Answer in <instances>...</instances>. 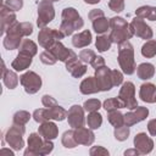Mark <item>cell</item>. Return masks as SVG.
Instances as JSON below:
<instances>
[{
    "mask_svg": "<svg viewBox=\"0 0 156 156\" xmlns=\"http://www.w3.org/2000/svg\"><path fill=\"white\" fill-rule=\"evenodd\" d=\"M40 61H41L44 65L51 66V65H55V63H56L57 58H56L49 50H45V51H43V52L40 54Z\"/></svg>",
    "mask_w": 156,
    "mask_h": 156,
    "instance_id": "cell-41",
    "label": "cell"
},
{
    "mask_svg": "<svg viewBox=\"0 0 156 156\" xmlns=\"http://www.w3.org/2000/svg\"><path fill=\"white\" fill-rule=\"evenodd\" d=\"M149 115V110L147 107H144V106H138L136 108H134L133 111L130 112H127L124 115V124H127L128 127L133 126V124H136L141 121H144Z\"/></svg>",
    "mask_w": 156,
    "mask_h": 156,
    "instance_id": "cell-19",
    "label": "cell"
},
{
    "mask_svg": "<svg viewBox=\"0 0 156 156\" xmlns=\"http://www.w3.org/2000/svg\"><path fill=\"white\" fill-rule=\"evenodd\" d=\"M26 132L24 126H18V124H12L6 134H5V141L13 149V150H21L24 146L23 141V134Z\"/></svg>",
    "mask_w": 156,
    "mask_h": 156,
    "instance_id": "cell-8",
    "label": "cell"
},
{
    "mask_svg": "<svg viewBox=\"0 0 156 156\" xmlns=\"http://www.w3.org/2000/svg\"><path fill=\"white\" fill-rule=\"evenodd\" d=\"M18 49H20V52L30 55L32 57H33L34 55H37V51H38L37 44H35L34 41H32L30 39H23Z\"/></svg>",
    "mask_w": 156,
    "mask_h": 156,
    "instance_id": "cell-29",
    "label": "cell"
},
{
    "mask_svg": "<svg viewBox=\"0 0 156 156\" xmlns=\"http://www.w3.org/2000/svg\"><path fill=\"white\" fill-rule=\"evenodd\" d=\"M66 69L74 77V78H80L82 76H84L87 73V65L83 62H80V60L73 58L66 62Z\"/></svg>",
    "mask_w": 156,
    "mask_h": 156,
    "instance_id": "cell-21",
    "label": "cell"
},
{
    "mask_svg": "<svg viewBox=\"0 0 156 156\" xmlns=\"http://www.w3.org/2000/svg\"><path fill=\"white\" fill-rule=\"evenodd\" d=\"M30 118V113L24 111V110H20L13 115V123L18 124V126H26L27 122Z\"/></svg>",
    "mask_w": 156,
    "mask_h": 156,
    "instance_id": "cell-37",
    "label": "cell"
},
{
    "mask_svg": "<svg viewBox=\"0 0 156 156\" xmlns=\"http://www.w3.org/2000/svg\"><path fill=\"white\" fill-rule=\"evenodd\" d=\"M87 123H88V127H89L90 129H98V128H100L101 124H102V116H101L98 111L90 112V113L88 115Z\"/></svg>",
    "mask_w": 156,
    "mask_h": 156,
    "instance_id": "cell-32",
    "label": "cell"
},
{
    "mask_svg": "<svg viewBox=\"0 0 156 156\" xmlns=\"http://www.w3.org/2000/svg\"><path fill=\"white\" fill-rule=\"evenodd\" d=\"M124 155L126 156H129V155H139V151L136 149H134V150H127V151H124Z\"/></svg>",
    "mask_w": 156,
    "mask_h": 156,
    "instance_id": "cell-50",
    "label": "cell"
},
{
    "mask_svg": "<svg viewBox=\"0 0 156 156\" xmlns=\"http://www.w3.org/2000/svg\"><path fill=\"white\" fill-rule=\"evenodd\" d=\"M139 96L144 102L152 104L156 101V85L152 83H144L140 85Z\"/></svg>",
    "mask_w": 156,
    "mask_h": 156,
    "instance_id": "cell-22",
    "label": "cell"
},
{
    "mask_svg": "<svg viewBox=\"0 0 156 156\" xmlns=\"http://www.w3.org/2000/svg\"><path fill=\"white\" fill-rule=\"evenodd\" d=\"M85 4H89V5H95L98 2H100V0H84Z\"/></svg>",
    "mask_w": 156,
    "mask_h": 156,
    "instance_id": "cell-51",
    "label": "cell"
},
{
    "mask_svg": "<svg viewBox=\"0 0 156 156\" xmlns=\"http://www.w3.org/2000/svg\"><path fill=\"white\" fill-rule=\"evenodd\" d=\"M141 55L146 58L156 56V40H147L141 46Z\"/></svg>",
    "mask_w": 156,
    "mask_h": 156,
    "instance_id": "cell-34",
    "label": "cell"
},
{
    "mask_svg": "<svg viewBox=\"0 0 156 156\" xmlns=\"http://www.w3.org/2000/svg\"><path fill=\"white\" fill-rule=\"evenodd\" d=\"M2 80H4V84L9 88V89H15L18 84V77L17 74L13 72V71H10V69H6L5 73L2 74Z\"/></svg>",
    "mask_w": 156,
    "mask_h": 156,
    "instance_id": "cell-30",
    "label": "cell"
},
{
    "mask_svg": "<svg viewBox=\"0 0 156 156\" xmlns=\"http://www.w3.org/2000/svg\"><path fill=\"white\" fill-rule=\"evenodd\" d=\"M110 27H111L110 38L112 43L121 44L133 37L129 23H127V21L122 17H112L110 20Z\"/></svg>",
    "mask_w": 156,
    "mask_h": 156,
    "instance_id": "cell-4",
    "label": "cell"
},
{
    "mask_svg": "<svg viewBox=\"0 0 156 156\" xmlns=\"http://www.w3.org/2000/svg\"><path fill=\"white\" fill-rule=\"evenodd\" d=\"M51 1H58V0H51Z\"/></svg>",
    "mask_w": 156,
    "mask_h": 156,
    "instance_id": "cell-52",
    "label": "cell"
},
{
    "mask_svg": "<svg viewBox=\"0 0 156 156\" xmlns=\"http://www.w3.org/2000/svg\"><path fill=\"white\" fill-rule=\"evenodd\" d=\"M95 79L99 85L100 91H108L113 87V80H112V71L107 67L104 66L99 69L95 71Z\"/></svg>",
    "mask_w": 156,
    "mask_h": 156,
    "instance_id": "cell-14",
    "label": "cell"
},
{
    "mask_svg": "<svg viewBox=\"0 0 156 156\" xmlns=\"http://www.w3.org/2000/svg\"><path fill=\"white\" fill-rule=\"evenodd\" d=\"M135 15H136V17H140L143 20L146 18L150 21H156V7L149 6V5L140 6L135 10Z\"/></svg>",
    "mask_w": 156,
    "mask_h": 156,
    "instance_id": "cell-28",
    "label": "cell"
},
{
    "mask_svg": "<svg viewBox=\"0 0 156 156\" xmlns=\"http://www.w3.org/2000/svg\"><path fill=\"white\" fill-rule=\"evenodd\" d=\"M33 33V24L30 22H16L11 28H9V30L6 32V35L4 38V46L7 50H15L18 49L21 43H22V38L23 37H28Z\"/></svg>",
    "mask_w": 156,
    "mask_h": 156,
    "instance_id": "cell-1",
    "label": "cell"
},
{
    "mask_svg": "<svg viewBox=\"0 0 156 156\" xmlns=\"http://www.w3.org/2000/svg\"><path fill=\"white\" fill-rule=\"evenodd\" d=\"M89 154H90L91 156H100V155H102V156H108V151H107L105 147H102V146H93V147L89 150Z\"/></svg>",
    "mask_w": 156,
    "mask_h": 156,
    "instance_id": "cell-44",
    "label": "cell"
},
{
    "mask_svg": "<svg viewBox=\"0 0 156 156\" xmlns=\"http://www.w3.org/2000/svg\"><path fill=\"white\" fill-rule=\"evenodd\" d=\"M4 155H9V156H13V152L10 150V149H5V147H2L1 150H0V156H4Z\"/></svg>",
    "mask_w": 156,
    "mask_h": 156,
    "instance_id": "cell-49",
    "label": "cell"
},
{
    "mask_svg": "<svg viewBox=\"0 0 156 156\" xmlns=\"http://www.w3.org/2000/svg\"><path fill=\"white\" fill-rule=\"evenodd\" d=\"M55 17V10L51 0H40L38 2V20L37 24L38 27L45 28L46 24H49Z\"/></svg>",
    "mask_w": 156,
    "mask_h": 156,
    "instance_id": "cell-7",
    "label": "cell"
},
{
    "mask_svg": "<svg viewBox=\"0 0 156 156\" xmlns=\"http://www.w3.org/2000/svg\"><path fill=\"white\" fill-rule=\"evenodd\" d=\"M95 52L90 49H84L79 52V60L84 63H91V61L95 58Z\"/></svg>",
    "mask_w": 156,
    "mask_h": 156,
    "instance_id": "cell-40",
    "label": "cell"
},
{
    "mask_svg": "<svg viewBox=\"0 0 156 156\" xmlns=\"http://www.w3.org/2000/svg\"><path fill=\"white\" fill-rule=\"evenodd\" d=\"M108 7L113 12H122L124 10V0H110Z\"/></svg>",
    "mask_w": 156,
    "mask_h": 156,
    "instance_id": "cell-42",
    "label": "cell"
},
{
    "mask_svg": "<svg viewBox=\"0 0 156 156\" xmlns=\"http://www.w3.org/2000/svg\"><path fill=\"white\" fill-rule=\"evenodd\" d=\"M88 17L91 21L93 29L96 32V34H104L105 32H107L110 27V21L105 17V13L101 9H93L89 12Z\"/></svg>",
    "mask_w": 156,
    "mask_h": 156,
    "instance_id": "cell-12",
    "label": "cell"
},
{
    "mask_svg": "<svg viewBox=\"0 0 156 156\" xmlns=\"http://www.w3.org/2000/svg\"><path fill=\"white\" fill-rule=\"evenodd\" d=\"M129 27H130V32L133 35H136L141 39H151L154 33H152V29L149 24H146L144 22L143 18L140 17H135L130 23H129Z\"/></svg>",
    "mask_w": 156,
    "mask_h": 156,
    "instance_id": "cell-13",
    "label": "cell"
},
{
    "mask_svg": "<svg viewBox=\"0 0 156 156\" xmlns=\"http://www.w3.org/2000/svg\"><path fill=\"white\" fill-rule=\"evenodd\" d=\"M20 82L27 94H35L41 88V78L33 71H28L20 77Z\"/></svg>",
    "mask_w": 156,
    "mask_h": 156,
    "instance_id": "cell-11",
    "label": "cell"
},
{
    "mask_svg": "<svg viewBox=\"0 0 156 156\" xmlns=\"http://www.w3.org/2000/svg\"><path fill=\"white\" fill-rule=\"evenodd\" d=\"M84 107L79 106V105H73L68 112H67V119H68V124L69 127L74 128H79L84 126Z\"/></svg>",
    "mask_w": 156,
    "mask_h": 156,
    "instance_id": "cell-16",
    "label": "cell"
},
{
    "mask_svg": "<svg viewBox=\"0 0 156 156\" xmlns=\"http://www.w3.org/2000/svg\"><path fill=\"white\" fill-rule=\"evenodd\" d=\"M147 130H149V133L152 136H156V118L155 119H151L147 123Z\"/></svg>",
    "mask_w": 156,
    "mask_h": 156,
    "instance_id": "cell-48",
    "label": "cell"
},
{
    "mask_svg": "<svg viewBox=\"0 0 156 156\" xmlns=\"http://www.w3.org/2000/svg\"><path fill=\"white\" fill-rule=\"evenodd\" d=\"M73 133H74V139L78 145L90 146L95 140V135L90 128H85V127L74 128Z\"/></svg>",
    "mask_w": 156,
    "mask_h": 156,
    "instance_id": "cell-20",
    "label": "cell"
},
{
    "mask_svg": "<svg viewBox=\"0 0 156 156\" xmlns=\"http://www.w3.org/2000/svg\"><path fill=\"white\" fill-rule=\"evenodd\" d=\"M16 15L13 12V10H11L10 7H7L5 4L1 5L0 7V23H1V34H5L9 28H11L15 23H16Z\"/></svg>",
    "mask_w": 156,
    "mask_h": 156,
    "instance_id": "cell-17",
    "label": "cell"
},
{
    "mask_svg": "<svg viewBox=\"0 0 156 156\" xmlns=\"http://www.w3.org/2000/svg\"><path fill=\"white\" fill-rule=\"evenodd\" d=\"M83 107H84V110L88 111V112H94V111H98V110L101 107V102H100V100H98V99H89V100H87V101L84 102Z\"/></svg>",
    "mask_w": 156,
    "mask_h": 156,
    "instance_id": "cell-39",
    "label": "cell"
},
{
    "mask_svg": "<svg viewBox=\"0 0 156 156\" xmlns=\"http://www.w3.org/2000/svg\"><path fill=\"white\" fill-rule=\"evenodd\" d=\"M119 100L123 102L124 107L134 110L138 107V101L135 99V87L132 82H124L118 93Z\"/></svg>",
    "mask_w": 156,
    "mask_h": 156,
    "instance_id": "cell-10",
    "label": "cell"
},
{
    "mask_svg": "<svg viewBox=\"0 0 156 156\" xmlns=\"http://www.w3.org/2000/svg\"><path fill=\"white\" fill-rule=\"evenodd\" d=\"M61 141H62V145L67 149H73L76 147L78 144L74 139V133H73V129L71 130H66L63 134H62V138H61Z\"/></svg>",
    "mask_w": 156,
    "mask_h": 156,
    "instance_id": "cell-35",
    "label": "cell"
},
{
    "mask_svg": "<svg viewBox=\"0 0 156 156\" xmlns=\"http://www.w3.org/2000/svg\"><path fill=\"white\" fill-rule=\"evenodd\" d=\"M32 61H33V57L30 55H27V54H23V52H18L16 58L12 61L11 67L15 71H18V72L20 71H24L32 65Z\"/></svg>",
    "mask_w": 156,
    "mask_h": 156,
    "instance_id": "cell-24",
    "label": "cell"
},
{
    "mask_svg": "<svg viewBox=\"0 0 156 156\" xmlns=\"http://www.w3.org/2000/svg\"><path fill=\"white\" fill-rule=\"evenodd\" d=\"M113 135H115L116 140H118V141H124V140H127L128 136H129V127H128L127 124H123V126H121V127L115 128Z\"/></svg>",
    "mask_w": 156,
    "mask_h": 156,
    "instance_id": "cell-38",
    "label": "cell"
},
{
    "mask_svg": "<svg viewBox=\"0 0 156 156\" xmlns=\"http://www.w3.org/2000/svg\"><path fill=\"white\" fill-rule=\"evenodd\" d=\"M102 107H104L107 112H111V111H116V110H118V108H123L124 105H123V102L119 100V98H111V99H107V100L104 101Z\"/></svg>",
    "mask_w": 156,
    "mask_h": 156,
    "instance_id": "cell-33",
    "label": "cell"
},
{
    "mask_svg": "<svg viewBox=\"0 0 156 156\" xmlns=\"http://www.w3.org/2000/svg\"><path fill=\"white\" fill-rule=\"evenodd\" d=\"M66 37L60 29H51V28H41L39 34H38V41L39 45L43 46L44 49H50L56 41L63 39Z\"/></svg>",
    "mask_w": 156,
    "mask_h": 156,
    "instance_id": "cell-9",
    "label": "cell"
},
{
    "mask_svg": "<svg viewBox=\"0 0 156 156\" xmlns=\"http://www.w3.org/2000/svg\"><path fill=\"white\" fill-rule=\"evenodd\" d=\"M90 65H91L93 68L96 71V69H99V68H101V67L105 66V60H104V57H101V56H95V58L91 61Z\"/></svg>",
    "mask_w": 156,
    "mask_h": 156,
    "instance_id": "cell-47",
    "label": "cell"
},
{
    "mask_svg": "<svg viewBox=\"0 0 156 156\" xmlns=\"http://www.w3.org/2000/svg\"><path fill=\"white\" fill-rule=\"evenodd\" d=\"M111 44H112V40L110 38V35H105V34H100L98 38H96V41H95V46L98 49V51L100 52H105L107 51L110 48H111Z\"/></svg>",
    "mask_w": 156,
    "mask_h": 156,
    "instance_id": "cell-31",
    "label": "cell"
},
{
    "mask_svg": "<svg viewBox=\"0 0 156 156\" xmlns=\"http://www.w3.org/2000/svg\"><path fill=\"white\" fill-rule=\"evenodd\" d=\"M134 146L141 155L150 154L154 149V141L146 135V133H138L134 136Z\"/></svg>",
    "mask_w": 156,
    "mask_h": 156,
    "instance_id": "cell-18",
    "label": "cell"
},
{
    "mask_svg": "<svg viewBox=\"0 0 156 156\" xmlns=\"http://www.w3.org/2000/svg\"><path fill=\"white\" fill-rule=\"evenodd\" d=\"M107 119H108V122H110L115 128L121 127V126L124 124V115H122V113H121L119 111H117V110L108 112Z\"/></svg>",
    "mask_w": 156,
    "mask_h": 156,
    "instance_id": "cell-36",
    "label": "cell"
},
{
    "mask_svg": "<svg viewBox=\"0 0 156 156\" xmlns=\"http://www.w3.org/2000/svg\"><path fill=\"white\" fill-rule=\"evenodd\" d=\"M136 74H138V77L140 79L147 80V79L154 77V74H155V66L152 63H149V62H143V63H140L138 66Z\"/></svg>",
    "mask_w": 156,
    "mask_h": 156,
    "instance_id": "cell-27",
    "label": "cell"
},
{
    "mask_svg": "<svg viewBox=\"0 0 156 156\" xmlns=\"http://www.w3.org/2000/svg\"><path fill=\"white\" fill-rule=\"evenodd\" d=\"M38 133L44 138V139H49L52 140L58 135V128L54 122L46 121L40 123V127L38 129Z\"/></svg>",
    "mask_w": 156,
    "mask_h": 156,
    "instance_id": "cell-23",
    "label": "cell"
},
{
    "mask_svg": "<svg viewBox=\"0 0 156 156\" xmlns=\"http://www.w3.org/2000/svg\"><path fill=\"white\" fill-rule=\"evenodd\" d=\"M91 33L90 30L85 29L80 33H77L73 35L72 38V44L74 48H84V46H88L90 43H91Z\"/></svg>",
    "mask_w": 156,
    "mask_h": 156,
    "instance_id": "cell-26",
    "label": "cell"
},
{
    "mask_svg": "<svg viewBox=\"0 0 156 156\" xmlns=\"http://www.w3.org/2000/svg\"><path fill=\"white\" fill-rule=\"evenodd\" d=\"M84 24L80 15L74 7H66L62 11V22L60 26V30L65 35H71L74 30L80 29Z\"/></svg>",
    "mask_w": 156,
    "mask_h": 156,
    "instance_id": "cell-3",
    "label": "cell"
},
{
    "mask_svg": "<svg viewBox=\"0 0 156 156\" xmlns=\"http://www.w3.org/2000/svg\"><path fill=\"white\" fill-rule=\"evenodd\" d=\"M57 60H60V61H62V62H67V61H69V60H73V58H77L78 56H77V54L73 51V50H71V49H67L60 40L58 41H56L50 49H48Z\"/></svg>",
    "mask_w": 156,
    "mask_h": 156,
    "instance_id": "cell-15",
    "label": "cell"
},
{
    "mask_svg": "<svg viewBox=\"0 0 156 156\" xmlns=\"http://www.w3.org/2000/svg\"><path fill=\"white\" fill-rule=\"evenodd\" d=\"M52 149L54 144L51 140L44 139L39 133H32L28 136V147L24 151V155H48L52 151Z\"/></svg>",
    "mask_w": 156,
    "mask_h": 156,
    "instance_id": "cell-5",
    "label": "cell"
},
{
    "mask_svg": "<svg viewBox=\"0 0 156 156\" xmlns=\"http://www.w3.org/2000/svg\"><path fill=\"white\" fill-rule=\"evenodd\" d=\"M4 4L13 11H18L23 6V0H5Z\"/></svg>",
    "mask_w": 156,
    "mask_h": 156,
    "instance_id": "cell-43",
    "label": "cell"
},
{
    "mask_svg": "<svg viewBox=\"0 0 156 156\" xmlns=\"http://www.w3.org/2000/svg\"><path fill=\"white\" fill-rule=\"evenodd\" d=\"M118 65L122 68V72L126 74H133L135 72V60H134V49L133 45L127 40L118 44Z\"/></svg>",
    "mask_w": 156,
    "mask_h": 156,
    "instance_id": "cell-2",
    "label": "cell"
},
{
    "mask_svg": "<svg viewBox=\"0 0 156 156\" xmlns=\"http://www.w3.org/2000/svg\"><path fill=\"white\" fill-rule=\"evenodd\" d=\"M67 117V111L58 105H55L52 107H45V108H38L33 112V118L38 123H43L46 121H63Z\"/></svg>",
    "mask_w": 156,
    "mask_h": 156,
    "instance_id": "cell-6",
    "label": "cell"
},
{
    "mask_svg": "<svg viewBox=\"0 0 156 156\" xmlns=\"http://www.w3.org/2000/svg\"><path fill=\"white\" fill-rule=\"evenodd\" d=\"M112 80H113V87H118L123 82V74L118 69H112Z\"/></svg>",
    "mask_w": 156,
    "mask_h": 156,
    "instance_id": "cell-45",
    "label": "cell"
},
{
    "mask_svg": "<svg viewBox=\"0 0 156 156\" xmlns=\"http://www.w3.org/2000/svg\"><path fill=\"white\" fill-rule=\"evenodd\" d=\"M79 90H80V93L84 94V95L95 94V93L100 91L95 77H88V78H85L84 80H82V83H80V85H79Z\"/></svg>",
    "mask_w": 156,
    "mask_h": 156,
    "instance_id": "cell-25",
    "label": "cell"
},
{
    "mask_svg": "<svg viewBox=\"0 0 156 156\" xmlns=\"http://www.w3.org/2000/svg\"><path fill=\"white\" fill-rule=\"evenodd\" d=\"M41 102H43V105H44L45 107H52V106L57 105L56 100H55L52 96H50V95H43Z\"/></svg>",
    "mask_w": 156,
    "mask_h": 156,
    "instance_id": "cell-46",
    "label": "cell"
}]
</instances>
